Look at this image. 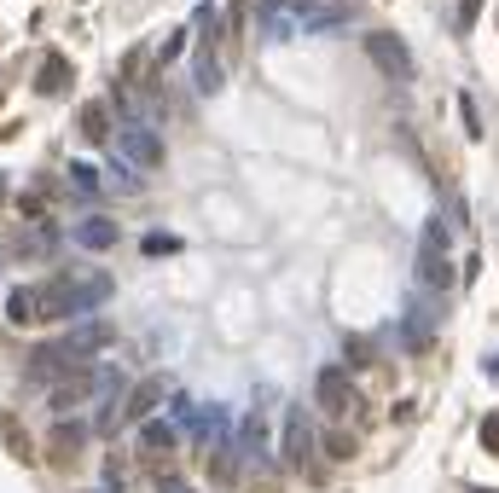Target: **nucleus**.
Here are the masks:
<instances>
[{
    "label": "nucleus",
    "instance_id": "nucleus-25",
    "mask_svg": "<svg viewBox=\"0 0 499 493\" xmlns=\"http://www.w3.org/2000/svg\"><path fill=\"white\" fill-rule=\"evenodd\" d=\"M157 488H163V493H192L186 482H180V476H163V482H157Z\"/></svg>",
    "mask_w": 499,
    "mask_h": 493
},
{
    "label": "nucleus",
    "instance_id": "nucleus-17",
    "mask_svg": "<svg viewBox=\"0 0 499 493\" xmlns=\"http://www.w3.org/2000/svg\"><path fill=\"white\" fill-rule=\"evenodd\" d=\"M70 186H76L82 197H93V192H99V169H88V163L76 157V163H70Z\"/></svg>",
    "mask_w": 499,
    "mask_h": 493
},
{
    "label": "nucleus",
    "instance_id": "nucleus-4",
    "mask_svg": "<svg viewBox=\"0 0 499 493\" xmlns=\"http://www.w3.org/2000/svg\"><path fill=\"white\" fill-rule=\"evenodd\" d=\"M105 145H116L123 169H133V175H151V169H163V134H157L151 122H128V128H116Z\"/></svg>",
    "mask_w": 499,
    "mask_h": 493
},
{
    "label": "nucleus",
    "instance_id": "nucleus-23",
    "mask_svg": "<svg viewBox=\"0 0 499 493\" xmlns=\"http://www.w3.org/2000/svg\"><path fill=\"white\" fill-rule=\"evenodd\" d=\"M482 447L499 453V412H494V418H482Z\"/></svg>",
    "mask_w": 499,
    "mask_h": 493
},
{
    "label": "nucleus",
    "instance_id": "nucleus-24",
    "mask_svg": "<svg viewBox=\"0 0 499 493\" xmlns=\"http://www.w3.org/2000/svg\"><path fill=\"white\" fill-rule=\"evenodd\" d=\"M180 47H186V30H175V35H163V47H157V58H175Z\"/></svg>",
    "mask_w": 499,
    "mask_h": 493
},
{
    "label": "nucleus",
    "instance_id": "nucleus-2",
    "mask_svg": "<svg viewBox=\"0 0 499 493\" xmlns=\"http://www.w3.org/2000/svg\"><path fill=\"white\" fill-rule=\"evenodd\" d=\"M412 279H418V290H430V296H442L453 285V255H447V227L442 221H424L418 255H412Z\"/></svg>",
    "mask_w": 499,
    "mask_h": 493
},
{
    "label": "nucleus",
    "instance_id": "nucleus-11",
    "mask_svg": "<svg viewBox=\"0 0 499 493\" xmlns=\"http://www.w3.org/2000/svg\"><path fill=\"white\" fill-rule=\"evenodd\" d=\"M70 82H76V70H70V58L65 53H47L41 58V70H35V93H70Z\"/></svg>",
    "mask_w": 499,
    "mask_h": 493
},
{
    "label": "nucleus",
    "instance_id": "nucleus-26",
    "mask_svg": "<svg viewBox=\"0 0 499 493\" xmlns=\"http://www.w3.org/2000/svg\"><path fill=\"white\" fill-rule=\"evenodd\" d=\"M477 493H494V488H477Z\"/></svg>",
    "mask_w": 499,
    "mask_h": 493
},
{
    "label": "nucleus",
    "instance_id": "nucleus-20",
    "mask_svg": "<svg viewBox=\"0 0 499 493\" xmlns=\"http://www.w3.org/2000/svg\"><path fill=\"white\" fill-rule=\"evenodd\" d=\"M477 18H482V0H459V18H453V30H459V35H470V30H477Z\"/></svg>",
    "mask_w": 499,
    "mask_h": 493
},
{
    "label": "nucleus",
    "instance_id": "nucleus-19",
    "mask_svg": "<svg viewBox=\"0 0 499 493\" xmlns=\"http://www.w3.org/2000/svg\"><path fill=\"white\" fill-rule=\"evenodd\" d=\"M238 464H233V447H215L210 453V482H233Z\"/></svg>",
    "mask_w": 499,
    "mask_h": 493
},
{
    "label": "nucleus",
    "instance_id": "nucleus-21",
    "mask_svg": "<svg viewBox=\"0 0 499 493\" xmlns=\"http://www.w3.org/2000/svg\"><path fill=\"white\" fill-rule=\"evenodd\" d=\"M459 117H465V134H470V140H482V117H477V99H470V93H459Z\"/></svg>",
    "mask_w": 499,
    "mask_h": 493
},
{
    "label": "nucleus",
    "instance_id": "nucleus-6",
    "mask_svg": "<svg viewBox=\"0 0 499 493\" xmlns=\"http://www.w3.org/2000/svg\"><path fill=\"white\" fill-rule=\"evenodd\" d=\"M314 406H320L325 418H355V412H360V389H355V377H348L343 366H325V372L314 377Z\"/></svg>",
    "mask_w": 499,
    "mask_h": 493
},
{
    "label": "nucleus",
    "instance_id": "nucleus-18",
    "mask_svg": "<svg viewBox=\"0 0 499 493\" xmlns=\"http://www.w3.org/2000/svg\"><path fill=\"white\" fill-rule=\"evenodd\" d=\"M6 314H12V325H35V296L30 290H12Z\"/></svg>",
    "mask_w": 499,
    "mask_h": 493
},
{
    "label": "nucleus",
    "instance_id": "nucleus-3",
    "mask_svg": "<svg viewBox=\"0 0 499 493\" xmlns=\"http://www.w3.org/2000/svg\"><path fill=\"white\" fill-rule=\"evenodd\" d=\"M192 76H198V93H221V82H227V70H221V18H215V6H203V12H198Z\"/></svg>",
    "mask_w": 499,
    "mask_h": 493
},
{
    "label": "nucleus",
    "instance_id": "nucleus-15",
    "mask_svg": "<svg viewBox=\"0 0 499 493\" xmlns=\"http://www.w3.org/2000/svg\"><path fill=\"white\" fill-rule=\"evenodd\" d=\"M82 436H88V429H82V424H58V436H53V464H58V471H65V464L76 459Z\"/></svg>",
    "mask_w": 499,
    "mask_h": 493
},
{
    "label": "nucleus",
    "instance_id": "nucleus-5",
    "mask_svg": "<svg viewBox=\"0 0 499 493\" xmlns=\"http://www.w3.org/2000/svg\"><path fill=\"white\" fill-rule=\"evenodd\" d=\"M88 366V354H76L65 337H53V342H35V354H30V384H41V389H53L58 377H70V372H82Z\"/></svg>",
    "mask_w": 499,
    "mask_h": 493
},
{
    "label": "nucleus",
    "instance_id": "nucleus-22",
    "mask_svg": "<svg viewBox=\"0 0 499 493\" xmlns=\"http://www.w3.org/2000/svg\"><path fill=\"white\" fill-rule=\"evenodd\" d=\"M180 250V238H168V232H157V238H145V255H168Z\"/></svg>",
    "mask_w": 499,
    "mask_h": 493
},
{
    "label": "nucleus",
    "instance_id": "nucleus-7",
    "mask_svg": "<svg viewBox=\"0 0 499 493\" xmlns=\"http://www.w3.org/2000/svg\"><path fill=\"white\" fill-rule=\"evenodd\" d=\"M163 394H168V377H140V384H133L123 401H116V424H140V418H151L157 406H163Z\"/></svg>",
    "mask_w": 499,
    "mask_h": 493
},
{
    "label": "nucleus",
    "instance_id": "nucleus-9",
    "mask_svg": "<svg viewBox=\"0 0 499 493\" xmlns=\"http://www.w3.org/2000/svg\"><path fill=\"white\" fill-rule=\"evenodd\" d=\"M366 58H372L377 70H383L389 82H407V76H412L407 47H400V35H389V30H372V35H366Z\"/></svg>",
    "mask_w": 499,
    "mask_h": 493
},
{
    "label": "nucleus",
    "instance_id": "nucleus-14",
    "mask_svg": "<svg viewBox=\"0 0 499 493\" xmlns=\"http://www.w3.org/2000/svg\"><path fill=\"white\" fill-rule=\"evenodd\" d=\"M76 244H82V250H111V244H116V221L88 215V221L76 227Z\"/></svg>",
    "mask_w": 499,
    "mask_h": 493
},
{
    "label": "nucleus",
    "instance_id": "nucleus-12",
    "mask_svg": "<svg viewBox=\"0 0 499 493\" xmlns=\"http://www.w3.org/2000/svg\"><path fill=\"white\" fill-rule=\"evenodd\" d=\"M111 337H116V331L105 325V319H82L76 331H65V342H70V349H76V354H93V349H105V342H111Z\"/></svg>",
    "mask_w": 499,
    "mask_h": 493
},
{
    "label": "nucleus",
    "instance_id": "nucleus-16",
    "mask_svg": "<svg viewBox=\"0 0 499 493\" xmlns=\"http://www.w3.org/2000/svg\"><path fill=\"white\" fill-rule=\"evenodd\" d=\"M245 23H250V0H233L227 6V41L233 47H245Z\"/></svg>",
    "mask_w": 499,
    "mask_h": 493
},
{
    "label": "nucleus",
    "instance_id": "nucleus-13",
    "mask_svg": "<svg viewBox=\"0 0 499 493\" xmlns=\"http://www.w3.org/2000/svg\"><path fill=\"white\" fill-rule=\"evenodd\" d=\"M76 134H82L88 145H105V140H111V110H105V105H82Z\"/></svg>",
    "mask_w": 499,
    "mask_h": 493
},
{
    "label": "nucleus",
    "instance_id": "nucleus-1",
    "mask_svg": "<svg viewBox=\"0 0 499 493\" xmlns=\"http://www.w3.org/2000/svg\"><path fill=\"white\" fill-rule=\"evenodd\" d=\"M30 296H35V319H82L88 307L111 302V279L105 273H76V279H53V285H41Z\"/></svg>",
    "mask_w": 499,
    "mask_h": 493
},
{
    "label": "nucleus",
    "instance_id": "nucleus-10",
    "mask_svg": "<svg viewBox=\"0 0 499 493\" xmlns=\"http://www.w3.org/2000/svg\"><path fill=\"white\" fill-rule=\"evenodd\" d=\"M175 412H151V418H140V453L145 459H163L168 447H175Z\"/></svg>",
    "mask_w": 499,
    "mask_h": 493
},
{
    "label": "nucleus",
    "instance_id": "nucleus-8",
    "mask_svg": "<svg viewBox=\"0 0 499 493\" xmlns=\"http://www.w3.org/2000/svg\"><path fill=\"white\" fill-rule=\"evenodd\" d=\"M285 464L290 471H308L314 464V418H308V406H290L285 412Z\"/></svg>",
    "mask_w": 499,
    "mask_h": 493
}]
</instances>
